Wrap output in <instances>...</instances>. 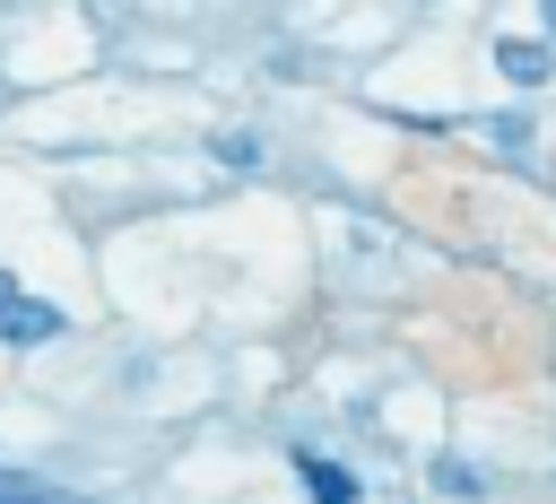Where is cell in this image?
<instances>
[{
	"label": "cell",
	"mask_w": 556,
	"mask_h": 504,
	"mask_svg": "<svg viewBox=\"0 0 556 504\" xmlns=\"http://www.w3.org/2000/svg\"><path fill=\"white\" fill-rule=\"evenodd\" d=\"M0 339H9V348H43V339H61V313H52L43 295L0 287Z\"/></svg>",
	"instance_id": "cell-1"
},
{
	"label": "cell",
	"mask_w": 556,
	"mask_h": 504,
	"mask_svg": "<svg viewBox=\"0 0 556 504\" xmlns=\"http://www.w3.org/2000/svg\"><path fill=\"white\" fill-rule=\"evenodd\" d=\"M495 70H504L513 87H539V78H547V43H530V35H504V43H495Z\"/></svg>",
	"instance_id": "cell-2"
},
{
	"label": "cell",
	"mask_w": 556,
	"mask_h": 504,
	"mask_svg": "<svg viewBox=\"0 0 556 504\" xmlns=\"http://www.w3.org/2000/svg\"><path fill=\"white\" fill-rule=\"evenodd\" d=\"M295 469H304V487H313L321 504H356V478H348L339 461H321V452H295Z\"/></svg>",
	"instance_id": "cell-3"
},
{
	"label": "cell",
	"mask_w": 556,
	"mask_h": 504,
	"mask_svg": "<svg viewBox=\"0 0 556 504\" xmlns=\"http://www.w3.org/2000/svg\"><path fill=\"white\" fill-rule=\"evenodd\" d=\"M208 148H217V165H226V174H252V165H261V139H252V130H217Z\"/></svg>",
	"instance_id": "cell-4"
},
{
	"label": "cell",
	"mask_w": 556,
	"mask_h": 504,
	"mask_svg": "<svg viewBox=\"0 0 556 504\" xmlns=\"http://www.w3.org/2000/svg\"><path fill=\"white\" fill-rule=\"evenodd\" d=\"M547 35H556V0H547Z\"/></svg>",
	"instance_id": "cell-5"
},
{
	"label": "cell",
	"mask_w": 556,
	"mask_h": 504,
	"mask_svg": "<svg viewBox=\"0 0 556 504\" xmlns=\"http://www.w3.org/2000/svg\"><path fill=\"white\" fill-rule=\"evenodd\" d=\"M0 287H17V278H9V269H0Z\"/></svg>",
	"instance_id": "cell-6"
}]
</instances>
